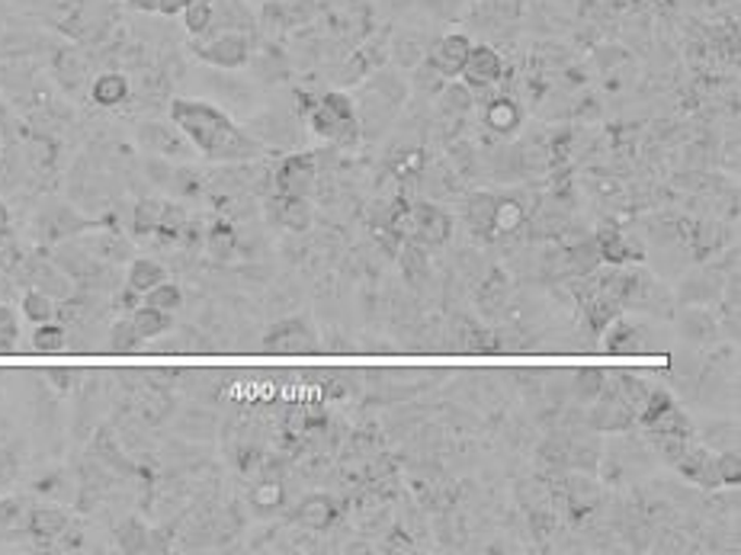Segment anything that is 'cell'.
Returning a JSON list of instances; mask_svg holds the SVG:
<instances>
[{"instance_id": "34", "label": "cell", "mask_w": 741, "mask_h": 555, "mask_svg": "<svg viewBox=\"0 0 741 555\" xmlns=\"http://www.w3.org/2000/svg\"><path fill=\"white\" fill-rule=\"evenodd\" d=\"M655 437V446H658V456L665 459V463H671V466H677V459L683 456V450H687V437H671V433H652Z\"/></svg>"}, {"instance_id": "7", "label": "cell", "mask_w": 741, "mask_h": 555, "mask_svg": "<svg viewBox=\"0 0 741 555\" xmlns=\"http://www.w3.org/2000/svg\"><path fill=\"white\" fill-rule=\"evenodd\" d=\"M315 348H318V344H315L312 328H309L305 321H299V318L276 321L267 331V350H273V353H289V356H296V353H312Z\"/></svg>"}, {"instance_id": "14", "label": "cell", "mask_w": 741, "mask_h": 555, "mask_svg": "<svg viewBox=\"0 0 741 555\" xmlns=\"http://www.w3.org/2000/svg\"><path fill=\"white\" fill-rule=\"evenodd\" d=\"M619 308H623V302L616 299V295H610V292H598L594 299H588V305H585V321H588V328L594 331V338H601L606 328L619 318Z\"/></svg>"}, {"instance_id": "43", "label": "cell", "mask_w": 741, "mask_h": 555, "mask_svg": "<svg viewBox=\"0 0 741 555\" xmlns=\"http://www.w3.org/2000/svg\"><path fill=\"white\" fill-rule=\"evenodd\" d=\"M7 238H10V212L0 203V248L7 244Z\"/></svg>"}, {"instance_id": "26", "label": "cell", "mask_w": 741, "mask_h": 555, "mask_svg": "<svg viewBox=\"0 0 741 555\" xmlns=\"http://www.w3.org/2000/svg\"><path fill=\"white\" fill-rule=\"evenodd\" d=\"M67 331L55 321H46V325H36V335H33V350L36 353H62L67 350Z\"/></svg>"}, {"instance_id": "27", "label": "cell", "mask_w": 741, "mask_h": 555, "mask_svg": "<svg viewBox=\"0 0 741 555\" xmlns=\"http://www.w3.org/2000/svg\"><path fill=\"white\" fill-rule=\"evenodd\" d=\"M504 299H507V277L494 270L491 277L478 286V305H481L485 312H498V308L504 305Z\"/></svg>"}, {"instance_id": "29", "label": "cell", "mask_w": 741, "mask_h": 555, "mask_svg": "<svg viewBox=\"0 0 741 555\" xmlns=\"http://www.w3.org/2000/svg\"><path fill=\"white\" fill-rule=\"evenodd\" d=\"M527 222V209L520 206L517 200H498V209H494V231L507 235V231H517L520 225Z\"/></svg>"}, {"instance_id": "37", "label": "cell", "mask_w": 741, "mask_h": 555, "mask_svg": "<svg viewBox=\"0 0 741 555\" xmlns=\"http://www.w3.org/2000/svg\"><path fill=\"white\" fill-rule=\"evenodd\" d=\"M161 212H164L161 203H141V206L135 209V231L138 235L141 231H154L161 225Z\"/></svg>"}, {"instance_id": "12", "label": "cell", "mask_w": 741, "mask_h": 555, "mask_svg": "<svg viewBox=\"0 0 741 555\" xmlns=\"http://www.w3.org/2000/svg\"><path fill=\"white\" fill-rule=\"evenodd\" d=\"M296 520L305 527V530H328L337 520V504L331 494H305L299 501V510H296Z\"/></svg>"}, {"instance_id": "9", "label": "cell", "mask_w": 741, "mask_h": 555, "mask_svg": "<svg viewBox=\"0 0 741 555\" xmlns=\"http://www.w3.org/2000/svg\"><path fill=\"white\" fill-rule=\"evenodd\" d=\"M269 209V222L286 228V231H309L312 228V206H309V197H282L276 193L267 203Z\"/></svg>"}, {"instance_id": "35", "label": "cell", "mask_w": 741, "mask_h": 555, "mask_svg": "<svg viewBox=\"0 0 741 555\" xmlns=\"http://www.w3.org/2000/svg\"><path fill=\"white\" fill-rule=\"evenodd\" d=\"M251 504H254L258 510H273V507H279V504H282V485H279V482H264V485H258L251 491Z\"/></svg>"}, {"instance_id": "10", "label": "cell", "mask_w": 741, "mask_h": 555, "mask_svg": "<svg viewBox=\"0 0 741 555\" xmlns=\"http://www.w3.org/2000/svg\"><path fill=\"white\" fill-rule=\"evenodd\" d=\"M677 469H680L683 479L696 482V485L706 488V491H716V488L723 485L719 482V472H716V456H709L706 446H690L687 443L683 456L677 459Z\"/></svg>"}, {"instance_id": "36", "label": "cell", "mask_w": 741, "mask_h": 555, "mask_svg": "<svg viewBox=\"0 0 741 555\" xmlns=\"http://www.w3.org/2000/svg\"><path fill=\"white\" fill-rule=\"evenodd\" d=\"M16 338H20V325L13 308L0 305V350H16Z\"/></svg>"}, {"instance_id": "18", "label": "cell", "mask_w": 741, "mask_h": 555, "mask_svg": "<svg viewBox=\"0 0 741 555\" xmlns=\"http://www.w3.org/2000/svg\"><path fill=\"white\" fill-rule=\"evenodd\" d=\"M402 277L407 286H424L430 279V261H427V248L417 241H407L402 248Z\"/></svg>"}, {"instance_id": "32", "label": "cell", "mask_w": 741, "mask_h": 555, "mask_svg": "<svg viewBox=\"0 0 741 555\" xmlns=\"http://www.w3.org/2000/svg\"><path fill=\"white\" fill-rule=\"evenodd\" d=\"M575 264H572V270L575 274H581V277H588V274H594L604 261H601V251H598V244L594 241H588L585 248H575Z\"/></svg>"}, {"instance_id": "38", "label": "cell", "mask_w": 741, "mask_h": 555, "mask_svg": "<svg viewBox=\"0 0 741 555\" xmlns=\"http://www.w3.org/2000/svg\"><path fill=\"white\" fill-rule=\"evenodd\" d=\"M606 350L610 353H639V344H636V328H629V325H619L616 328V335L610 338V344H606Z\"/></svg>"}, {"instance_id": "31", "label": "cell", "mask_w": 741, "mask_h": 555, "mask_svg": "<svg viewBox=\"0 0 741 555\" xmlns=\"http://www.w3.org/2000/svg\"><path fill=\"white\" fill-rule=\"evenodd\" d=\"M671 405H674V399L668 389H649V399H645V405H642V412H639L636 420H642V424L649 427L655 417L662 415V412H668Z\"/></svg>"}, {"instance_id": "39", "label": "cell", "mask_w": 741, "mask_h": 555, "mask_svg": "<svg viewBox=\"0 0 741 555\" xmlns=\"http://www.w3.org/2000/svg\"><path fill=\"white\" fill-rule=\"evenodd\" d=\"M138 335H135L133 321L126 318V321H120L116 328H113V350H120V353H133V350H138Z\"/></svg>"}, {"instance_id": "42", "label": "cell", "mask_w": 741, "mask_h": 555, "mask_svg": "<svg viewBox=\"0 0 741 555\" xmlns=\"http://www.w3.org/2000/svg\"><path fill=\"white\" fill-rule=\"evenodd\" d=\"M187 3H190V0H158V13H164V16H177Z\"/></svg>"}, {"instance_id": "4", "label": "cell", "mask_w": 741, "mask_h": 555, "mask_svg": "<svg viewBox=\"0 0 741 555\" xmlns=\"http://www.w3.org/2000/svg\"><path fill=\"white\" fill-rule=\"evenodd\" d=\"M315 177H318V167H315L312 154H289L276 167L273 184H276V193H282V197H309L315 187Z\"/></svg>"}, {"instance_id": "8", "label": "cell", "mask_w": 741, "mask_h": 555, "mask_svg": "<svg viewBox=\"0 0 741 555\" xmlns=\"http://www.w3.org/2000/svg\"><path fill=\"white\" fill-rule=\"evenodd\" d=\"M466 80V87L481 90V87H494L504 77V59L491 49V46H472L466 68L460 74Z\"/></svg>"}, {"instance_id": "40", "label": "cell", "mask_w": 741, "mask_h": 555, "mask_svg": "<svg viewBox=\"0 0 741 555\" xmlns=\"http://www.w3.org/2000/svg\"><path fill=\"white\" fill-rule=\"evenodd\" d=\"M20 514H23V504H20L16 497H10V501H0V524L13 527V524L20 520Z\"/></svg>"}, {"instance_id": "11", "label": "cell", "mask_w": 741, "mask_h": 555, "mask_svg": "<svg viewBox=\"0 0 741 555\" xmlns=\"http://www.w3.org/2000/svg\"><path fill=\"white\" fill-rule=\"evenodd\" d=\"M133 97V80L123 74V71H103L93 77L90 84V100L103 110H113V106H123L126 100Z\"/></svg>"}, {"instance_id": "1", "label": "cell", "mask_w": 741, "mask_h": 555, "mask_svg": "<svg viewBox=\"0 0 741 555\" xmlns=\"http://www.w3.org/2000/svg\"><path fill=\"white\" fill-rule=\"evenodd\" d=\"M171 123L209 161H248L261 151L258 139L241 133L231 116L209 100H171Z\"/></svg>"}, {"instance_id": "20", "label": "cell", "mask_w": 741, "mask_h": 555, "mask_svg": "<svg viewBox=\"0 0 741 555\" xmlns=\"http://www.w3.org/2000/svg\"><path fill=\"white\" fill-rule=\"evenodd\" d=\"M129 321H133L138 338H161L174 325V318L167 312H158V308H148V305H135Z\"/></svg>"}, {"instance_id": "22", "label": "cell", "mask_w": 741, "mask_h": 555, "mask_svg": "<svg viewBox=\"0 0 741 555\" xmlns=\"http://www.w3.org/2000/svg\"><path fill=\"white\" fill-rule=\"evenodd\" d=\"M20 312H23V318L26 321H33V325H46V321H52L55 318V299L49 295V292H42V289H29L26 295H23V302H20Z\"/></svg>"}, {"instance_id": "41", "label": "cell", "mask_w": 741, "mask_h": 555, "mask_svg": "<svg viewBox=\"0 0 741 555\" xmlns=\"http://www.w3.org/2000/svg\"><path fill=\"white\" fill-rule=\"evenodd\" d=\"M209 244L215 248V254H228V251H231V244H235V238H231V231H228V228H218V231L209 238Z\"/></svg>"}, {"instance_id": "5", "label": "cell", "mask_w": 741, "mask_h": 555, "mask_svg": "<svg viewBox=\"0 0 741 555\" xmlns=\"http://www.w3.org/2000/svg\"><path fill=\"white\" fill-rule=\"evenodd\" d=\"M453 235V218L450 212L440 206H417L411 215V241L424 244V248H437L447 244Z\"/></svg>"}, {"instance_id": "6", "label": "cell", "mask_w": 741, "mask_h": 555, "mask_svg": "<svg viewBox=\"0 0 741 555\" xmlns=\"http://www.w3.org/2000/svg\"><path fill=\"white\" fill-rule=\"evenodd\" d=\"M469 52H472L469 36H463V33H450V36H443V39L430 49L427 65H430V71H437L440 77L456 80V77L463 74V68H466Z\"/></svg>"}, {"instance_id": "16", "label": "cell", "mask_w": 741, "mask_h": 555, "mask_svg": "<svg viewBox=\"0 0 741 555\" xmlns=\"http://www.w3.org/2000/svg\"><path fill=\"white\" fill-rule=\"evenodd\" d=\"M498 200L494 193H475L466 203V218H469L472 231L475 235H494V209H498Z\"/></svg>"}, {"instance_id": "15", "label": "cell", "mask_w": 741, "mask_h": 555, "mask_svg": "<svg viewBox=\"0 0 741 555\" xmlns=\"http://www.w3.org/2000/svg\"><path fill=\"white\" fill-rule=\"evenodd\" d=\"M485 123H488V129L491 133H514L520 123H524V113H520V106L511 100V97H498L488 110H485Z\"/></svg>"}, {"instance_id": "13", "label": "cell", "mask_w": 741, "mask_h": 555, "mask_svg": "<svg viewBox=\"0 0 741 555\" xmlns=\"http://www.w3.org/2000/svg\"><path fill=\"white\" fill-rule=\"evenodd\" d=\"M26 527H29V537L42 540V543H55L65 537L67 514L59 507H36L26 514Z\"/></svg>"}, {"instance_id": "19", "label": "cell", "mask_w": 741, "mask_h": 555, "mask_svg": "<svg viewBox=\"0 0 741 555\" xmlns=\"http://www.w3.org/2000/svg\"><path fill=\"white\" fill-rule=\"evenodd\" d=\"M632 420H636V412L626 408L616 395H610L606 402H601L594 417H591V424L598 430H626V427H632Z\"/></svg>"}, {"instance_id": "23", "label": "cell", "mask_w": 741, "mask_h": 555, "mask_svg": "<svg viewBox=\"0 0 741 555\" xmlns=\"http://www.w3.org/2000/svg\"><path fill=\"white\" fill-rule=\"evenodd\" d=\"M594 244L601 251V261H606V264H626L632 257V248H629L626 235H619L616 228H601Z\"/></svg>"}, {"instance_id": "30", "label": "cell", "mask_w": 741, "mask_h": 555, "mask_svg": "<svg viewBox=\"0 0 741 555\" xmlns=\"http://www.w3.org/2000/svg\"><path fill=\"white\" fill-rule=\"evenodd\" d=\"M649 430L652 433H671V437H687L690 440V420L683 417V412L677 405H671L668 412H662V415L655 417L649 424Z\"/></svg>"}, {"instance_id": "28", "label": "cell", "mask_w": 741, "mask_h": 555, "mask_svg": "<svg viewBox=\"0 0 741 555\" xmlns=\"http://www.w3.org/2000/svg\"><path fill=\"white\" fill-rule=\"evenodd\" d=\"M604 389H606L604 369H594V366H588V369H581V373H578V379H575V395H578L581 402H594V399H604Z\"/></svg>"}, {"instance_id": "17", "label": "cell", "mask_w": 741, "mask_h": 555, "mask_svg": "<svg viewBox=\"0 0 741 555\" xmlns=\"http://www.w3.org/2000/svg\"><path fill=\"white\" fill-rule=\"evenodd\" d=\"M177 16L184 20L187 36L202 39V36H209L212 20H215V0H190V3H187Z\"/></svg>"}, {"instance_id": "3", "label": "cell", "mask_w": 741, "mask_h": 555, "mask_svg": "<svg viewBox=\"0 0 741 555\" xmlns=\"http://www.w3.org/2000/svg\"><path fill=\"white\" fill-rule=\"evenodd\" d=\"M197 59L218 71H241L251 62V36L244 33H215L205 39H193Z\"/></svg>"}, {"instance_id": "44", "label": "cell", "mask_w": 741, "mask_h": 555, "mask_svg": "<svg viewBox=\"0 0 741 555\" xmlns=\"http://www.w3.org/2000/svg\"><path fill=\"white\" fill-rule=\"evenodd\" d=\"M135 10H145V13H158V0H126Z\"/></svg>"}, {"instance_id": "33", "label": "cell", "mask_w": 741, "mask_h": 555, "mask_svg": "<svg viewBox=\"0 0 741 555\" xmlns=\"http://www.w3.org/2000/svg\"><path fill=\"white\" fill-rule=\"evenodd\" d=\"M716 472L723 485H739L741 482V456L739 450H729L723 456H716Z\"/></svg>"}, {"instance_id": "24", "label": "cell", "mask_w": 741, "mask_h": 555, "mask_svg": "<svg viewBox=\"0 0 741 555\" xmlns=\"http://www.w3.org/2000/svg\"><path fill=\"white\" fill-rule=\"evenodd\" d=\"M141 305H148V308H158V312H167V315H174V312L184 305V289H180L177 282L164 279V282H158L154 289H148V292H145V302H141Z\"/></svg>"}, {"instance_id": "2", "label": "cell", "mask_w": 741, "mask_h": 555, "mask_svg": "<svg viewBox=\"0 0 741 555\" xmlns=\"http://www.w3.org/2000/svg\"><path fill=\"white\" fill-rule=\"evenodd\" d=\"M309 126L322 139L337 141V144H350V141H356V133H360V126H356V106H353V100L347 93L331 90V93L318 97L315 106H309Z\"/></svg>"}, {"instance_id": "21", "label": "cell", "mask_w": 741, "mask_h": 555, "mask_svg": "<svg viewBox=\"0 0 741 555\" xmlns=\"http://www.w3.org/2000/svg\"><path fill=\"white\" fill-rule=\"evenodd\" d=\"M164 279H167V270H164L158 261L138 257V261L129 264V277H126V282H129V289H133L135 295H145L148 289H154V286L164 282Z\"/></svg>"}, {"instance_id": "25", "label": "cell", "mask_w": 741, "mask_h": 555, "mask_svg": "<svg viewBox=\"0 0 741 555\" xmlns=\"http://www.w3.org/2000/svg\"><path fill=\"white\" fill-rule=\"evenodd\" d=\"M116 543H120L123 553H151V533L135 517H129L126 524L116 527Z\"/></svg>"}]
</instances>
